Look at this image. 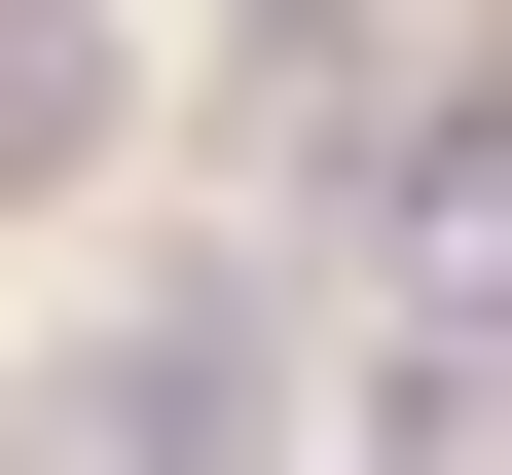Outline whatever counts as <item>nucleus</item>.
<instances>
[{
    "label": "nucleus",
    "instance_id": "f257e3e1",
    "mask_svg": "<svg viewBox=\"0 0 512 475\" xmlns=\"http://www.w3.org/2000/svg\"><path fill=\"white\" fill-rule=\"evenodd\" d=\"M293 402H330V366H293V293L183 256V293H110L74 366L0 402V475H293Z\"/></svg>",
    "mask_w": 512,
    "mask_h": 475
},
{
    "label": "nucleus",
    "instance_id": "f03ea898",
    "mask_svg": "<svg viewBox=\"0 0 512 475\" xmlns=\"http://www.w3.org/2000/svg\"><path fill=\"white\" fill-rule=\"evenodd\" d=\"M110 110H147V0H0V220H37Z\"/></svg>",
    "mask_w": 512,
    "mask_h": 475
}]
</instances>
